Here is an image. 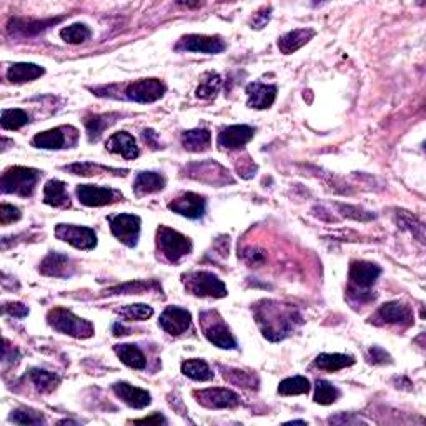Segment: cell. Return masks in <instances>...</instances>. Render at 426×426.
I'll return each mask as SVG.
<instances>
[{"instance_id":"cell-51","label":"cell","mask_w":426,"mask_h":426,"mask_svg":"<svg viewBox=\"0 0 426 426\" xmlns=\"http://www.w3.org/2000/svg\"><path fill=\"white\" fill-rule=\"evenodd\" d=\"M114 335L120 336V335H128V330L125 328L122 323H115L114 325Z\"/></svg>"},{"instance_id":"cell-33","label":"cell","mask_w":426,"mask_h":426,"mask_svg":"<svg viewBox=\"0 0 426 426\" xmlns=\"http://www.w3.org/2000/svg\"><path fill=\"white\" fill-rule=\"evenodd\" d=\"M182 373L194 381L213 380V371L210 370V366L204 360H197V358L182 363Z\"/></svg>"},{"instance_id":"cell-31","label":"cell","mask_w":426,"mask_h":426,"mask_svg":"<svg viewBox=\"0 0 426 426\" xmlns=\"http://www.w3.org/2000/svg\"><path fill=\"white\" fill-rule=\"evenodd\" d=\"M119 119V114H104V115H87L85 117V127H87L88 140L97 142L107 127H110Z\"/></svg>"},{"instance_id":"cell-46","label":"cell","mask_w":426,"mask_h":426,"mask_svg":"<svg viewBox=\"0 0 426 426\" xmlns=\"http://www.w3.org/2000/svg\"><path fill=\"white\" fill-rule=\"evenodd\" d=\"M270 12H272V7H263L262 11H258L257 13L253 15V19L250 24H252V29H263L268 24V20H270Z\"/></svg>"},{"instance_id":"cell-35","label":"cell","mask_w":426,"mask_h":426,"mask_svg":"<svg viewBox=\"0 0 426 426\" xmlns=\"http://www.w3.org/2000/svg\"><path fill=\"white\" fill-rule=\"evenodd\" d=\"M220 85H222L220 75L215 74V72H207V74L201 75L200 85L195 92L197 97L201 98V100H210V98H213L218 93Z\"/></svg>"},{"instance_id":"cell-18","label":"cell","mask_w":426,"mask_h":426,"mask_svg":"<svg viewBox=\"0 0 426 426\" xmlns=\"http://www.w3.org/2000/svg\"><path fill=\"white\" fill-rule=\"evenodd\" d=\"M159 325L172 336H180L190 328L192 315L190 312L180 307H167L160 315Z\"/></svg>"},{"instance_id":"cell-20","label":"cell","mask_w":426,"mask_h":426,"mask_svg":"<svg viewBox=\"0 0 426 426\" xmlns=\"http://www.w3.org/2000/svg\"><path fill=\"white\" fill-rule=\"evenodd\" d=\"M246 95H248V107L250 109L265 110L270 109L277 98V87L275 85H267L253 82L246 85Z\"/></svg>"},{"instance_id":"cell-45","label":"cell","mask_w":426,"mask_h":426,"mask_svg":"<svg viewBox=\"0 0 426 426\" xmlns=\"http://www.w3.org/2000/svg\"><path fill=\"white\" fill-rule=\"evenodd\" d=\"M368 361L373 365H385V363H392V357L381 347H371L368 352Z\"/></svg>"},{"instance_id":"cell-44","label":"cell","mask_w":426,"mask_h":426,"mask_svg":"<svg viewBox=\"0 0 426 426\" xmlns=\"http://www.w3.org/2000/svg\"><path fill=\"white\" fill-rule=\"evenodd\" d=\"M20 217H22L20 210L17 207H13V205H7V204L0 205V223H2V225H8V223L19 222Z\"/></svg>"},{"instance_id":"cell-13","label":"cell","mask_w":426,"mask_h":426,"mask_svg":"<svg viewBox=\"0 0 426 426\" xmlns=\"http://www.w3.org/2000/svg\"><path fill=\"white\" fill-rule=\"evenodd\" d=\"M77 199L85 207H105V205H112L115 201L122 200V194L114 190V188L107 187H97V185H79Z\"/></svg>"},{"instance_id":"cell-48","label":"cell","mask_w":426,"mask_h":426,"mask_svg":"<svg viewBox=\"0 0 426 426\" xmlns=\"http://www.w3.org/2000/svg\"><path fill=\"white\" fill-rule=\"evenodd\" d=\"M4 312L17 318H25L29 315V308L22 303H6L4 305Z\"/></svg>"},{"instance_id":"cell-15","label":"cell","mask_w":426,"mask_h":426,"mask_svg":"<svg viewBox=\"0 0 426 426\" xmlns=\"http://www.w3.org/2000/svg\"><path fill=\"white\" fill-rule=\"evenodd\" d=\"M72 127H55L46 132L37 133L32 138V145L37 149L44 150H60L67 149L69 145H74V140H69V137H77V130H72Z\"/></svg>"},{"instance_id":"cell-23","label":"cell","mask_w":426,"mask_h":426,"mask_svg":"<svg viewBox=\"0 0 426 426\" xmlns=\"http://www.w3.org/2000/svg\"><path fill=\"white\" fill-rule=\"evenodd\" d=\"M62 20V17L58 19H48V20H32V19H12L8 22V32L22 35V37H32L37 35L42 30H46L47 27L55 25Z\"/></svg>"},{"instance_id":"cell-1","label":"cell","mask_w":426,"mask_h":426,"mask_svg":"<svg viewBox=\"0 0 426 426\" xmlns=\"http://www.w3.org/2000/svg\"><path fill=\"white\" fill-rule=\"evenodd\" d=\"M253 315L263 336L270 342H280L302 323V317L288 305H281L273 300H262L255 305Z\"/></svg>"},{"instance_id":"cell-32","label":"cell","mask_w":426,"mask_h":426,"mask_svg":"<svg viewBox=\"0 0 426 426\" xmlns=\"http://www.w3.org/2000/svg\"><path fill=\"white\" fill-rule=\"evenodd\" d=\"M29 378L32 380L35 388L40 393H51L60 385V376L52 371L42 370V368H32L29 371Z\"/></svg>"},{"instance_id":"cell-8","label":"cell","mask_w":426,"mask_h":426,"mask_svg":"<svg viewBox=\"0 0 426 426\" xmlns=\"http://www.w3.org/2000/svg\"><path fill=\"white\" fill-rule=\"evenodd\" d=\"M167 92L165 84L159 79H140L128 84L125 88V98L137 104H154Z\"/></svg>"},{"instance_id":"cell-39","label":"cell","mask_w":426,"mask_h":426,"mask_svg":"<svg viewBox=\"0 0 426 426\" xmlns=\"http://www.w3.org/2000/svg\"><path fill=\"white\" fill-rule=\"evenodd\" d=\"M30 117L27 112L20 110V109H6L2 112V124L4 130H19L24 127V125L29 124Z\"/></svg>"},{"instance_id":"cell-43","label":"cell","mask_w":426,"mask_h":426,"mask_svg":"<svg viewBox=\"0 0 426 426\" xmlns=\"http://www.w3.org/2000/svg\"><path fill=\"white\" fill-rule=\"evenodd\" d=\"M11 421L17 425H44L46 418H44L42 413L30 410V408H19V410L12 411Z\"/></svg>"},{"instance_id":"cell-12","label":"cell","mask_w":426,"mask_h":426,"mask_svg":"<svg viewBox=\"0 0 426 426\" xmlns=\"http://www.w3.org/2000/svg\"><path fill=\"white\" fill-rule=\"evenodd\" d=\"M225 42L218 35H199L190 34L182 37L175 46L177 52H197V53H220L225 51Z\"/></svg>"},{"instance_id":"cell-26","label":"cell","mask_w":426,"mask_h":426,"mask_svg":"<svg viewBox=\"0 0 426 426\" xmlns=\"http://www.w3.org/2000/svg\"><path fill=\"white\" fill-rule=\"evenodd\" d=\"M182 145L187 152L200 154V152L208 150L212 145V133L207 128L188 130L182 133Z\"/></svg>"},{"instance_id":"cell-24","label":"cell","mask_w":426,"mask_h":426,"mask_svg":"<svg viewBox=\"0 0 426 426\" xmlns=\"http://www.w3.org/2000/svg\"><path fill=\"white\" fill-rule=\"evenodd\" d=\"M315 35L317 32L313 29H295L291 30V32L285 34L284 37H280V40H278V48H280V52L285 53V55H290V53L297 52L303 46H307Z\"/></svg>"},{"instance_id":"cell-30","label":"cell","mask_w":426,"mask_h":426,"mask_svg":"<svg viewBox=\"0 0 426 426\" xmlns=\"http://www.w3.org/2000/svg\"><path fill=\"white\" fill-rule=\"evenodd\" d=\"M352 365H355V358L350 355H342V353H321L315 360L317 368L325 371H340Z\"/></svg>"},{"instance_id":"cell-21","label":"cell","mask_w":426,"mask_h":426,"mask_svg":"<svg viewBox=\"0 0 426 426\" xmlns=\"http://www.w3.org/2000/svg\"><path fill=\"white\" fill-rule=\"evenodd\" d=\"M40 273L46 277L53 278H69L74 273V267H72L70 258L67 255L51 252L40 263Z\"/></svg>"},{"instance_id":"cell-19","label":"cell","mask_w":426,"mask_h":426,"mask_svg":"<svg viewBox=\"0 0 426 426\" xmlns=\"http://www.w3.org/2000/svg\"><path fill=\"white\" fill-rule=\"evenodd\" d=\"M114 393L117 394V398H120L125 405H128L130 408H135V410H143L152 403V397L147 390L132 387V385L125 383V381H119L115 383L114 387Z\"/></svg>"},{"instance_id":"cell-28","label":"cell","mask_w":426,"mask_h":426,"mask_svg":"<svg viewBox=\"0 0 426 426\" xmlns=\"http://www.w3.org/2000/svg\"><path fill=\"white\" fill-rule=\"evenodd\" d=\"M44 74H46V70L40 65L27 64V62H24V64H13L8 67L7 80L12 84H25L42 77Z\"/></svg>"},{"instance_id":"cell-49","label":"cell","mask_w":426,"mask_h":426,"mask_svg":"<svg viewBox=\"0 0 426 426\" xmlns=\"http://www.w3.org/2000/svg\"><path fill=\"white\" fill-rule=\"evenodd\" d=\"M142 137H143V140H145L147 145H150L152 149H154V150L159 149V133L154 132V130L145 128L142 132Z\"/></svg>"},{"instance_id":"cell-34","label":"cell","mask_w":426,"mask_h":426,"mask_svg":"<svg viewBox=\"0 0 426 426\" xmlns=\"http://www.w3.org/2000/svg\"><path fill=\"white\" fill-rule=\"evenodd\" d=\"M312 385L305 376H291L278 385V393L284 397H295V394H307L310 392Z\"/></svg>"},{"instance_id":"cell-17","label":"cell","mask_w":426,"mask_h":426,"mask_svg":"<svg viewBox=\"0 0 426 426\" xmlns=\"http://www.w3.org/2000/svg\"><path fill=\"white\" fill-rule=\"evenodd\" d=\"M168 208L172 210L173 213L182 215V217L197 220L205 215L207 200H205V197L194 194V192H187V194L177 197L173 201H170Z\"/></svg>"},{"instance_id":"cell-9","label":"cell","mask_w":426,"mask_h":426,"mask_svg":"<svg viewBox=\"0 0 426 426\" xmlns=\"http://www.w3.org/2000/svg\"><path fill=\"white\" fill-rule=\"evenodd\" d=\"M110 230L114 233L115 239H119L128 248H133L138 244V237H140V217L132 213H120L115 217L109 218Z\"/></svg>"},{"instance_id":"cell-5","label":"cell","mask_w":426,"mask_h":426,"mask_svg":"<svg viewBox=\"0 0 426 426\" xmlns=\"http://www.w3.org/2000/svg\"><path fill=\"white\" fill-rule=\"evenodd\" d=\"M157 248L167 262L177 263L192 252V241L180 232L161 225L157 230Z\"/></svg>"},{"instance_id":"cell-42","label":"cell","mask_w":426,"mask_h":426,"mask_svg":"<svg viewBox=\"0 0 426 426\" xmlns=\"http://www.w3.org/2000/svg\"><path fill=\"white\" fill-rule=\"evenodd\" d=\"M120 317H124L128 321H145L154 315V308L149 305L137 303V305H125L119 310Z\"/></svg>"},{"instance_id":"cell-37","label":"cell","mask_w":426,"mask_h":426,"mask_svg":"<svg viewBox=\"0 0 426 426\" xmlns=\"http://www.w3.org/2000/svg\"><path fill=\"white\" fill-rule=\"evenodd\" d=\"M223 370V378L230 381L232 385L237 387L248 388V390H257L258 387V378L253 373H246V371L235 370V368H222Z\"/></svg>"},{"instance_id":"cell-27","label":"cell","mask_w":426,"mask_h":426,"mask_svg":"<svg viewBox=\"0 0 426 426\" xmlns=\"http://www.w3.org/2000/svg\"><path fill=\"white\" fill-rule=\"evenodd\" d=\"M44 204L55 208L70 207V197L67 194V185L60 180H48L44 187Z\"/></svg>"},{"instance_id":"cell-38","label":"cell","mask_w":426,"mask_h":426,"mask_svg":"<svg viewBox=\"0 0 426 426\" xmlns=\"http://www.w3.org/2000/svg\"><path fill=\"white\" fill-rule=\"evenodd\" d=\"M340 394H342L340 390L328 383V381L318 380L315 383V397H313V400H315L318 405H331V403L338 400Z\"/></svg>"},{"instance_id":"cell-2","label":"cell","mask_w":426,"mask_h":426,"mask_svg":"<svg viewBox=\"0 0 426 426\" xmlns=\"http://www.w3.org/2000/svg\"><path fill=\"white\" fill-rule=\"evenodd\" d=\"M380 275L381 268L376 263L363 262V260L352 262V265H350L348 297L352 300H358L360 303L371 302L375 295H371L368 288L375 285Z\"/></svg>"},{"instance_id":"cell-40","label":"cell","mask_w":426,"mask_h":426,"mask_svg":"<svg viewBox=\"0 0 426 426\" xmlns=\"http://www.w3.org/2000/svg\"><path fill=\"white\" fill-rule=\"evenodd\" d=\"M159 288L157 281H130L105 291V295H140L143 291Z\"/></svg>"},{"instance_id":"cell-3","label":"cell","mask_w":426,"mask_h":426,"mask_svg":"<svg viewBox=\"0 0 426 426\" xmlns=\"http://www.w3.org/2000/svg\"><path fill=\"white\" fill-rule=\"evenodd\" d=\"M47 321L58 333L74 336V338L85 340L91 338V336L95 333V328H93L91 321L77 317L75 313H72L70 310L62 307L52 308V310L47 313Z\"/></svg>"},{"instance_id":"cell-41","label":"cell","mask_w":426,"mask_h":426,"mask_svg":"<svg viewBox=\"0 0 426 426\" xmlns=\"http://www.w3.org/2000/svg\"><path fill=\"white\" fill-rule=\"evenodd\" d=\"M91 35H92L91 29H88L85 24H74L60 30V37L64 39L67 44H72V46L84 44L85 40L91 39Z\"/></svg>"},{"instance_id":"cell-29","label":"cell","mask_w":426,"mask_h":426,"mask_svg":"<svg viewBox=\"0 0 426 426\" xmlns=\"http://www.w3.org/2000/svg\"><path fill=\"white\" fill-rule=\"evenodd\" d=\"M115 355L120 358L124 365L133 370H143L147 366V358L142 353V350L137 345H115L114 347Z\"/></svg>"},{"instance_id":"cell-36","label":"cell","mask_w":426,"mask_h":426,"mask_svg":"<svg viewBox=\"0 0 426 426\" xmlns=\"http://www.w3.org/2000/svg\"><path fill=\"white\" fill-rule=\"evenodd\" d=\"M67 172L80 175V177H91V175H104L107 172H112L115 175H127V170H117V168H107L97 164H72L65 167Z\"/></svg>"},{"instance_id":"cell-4","label":"cell","mask_w":426,"mask_h":426,"mask_svg":"<svg viewBox=\"0 0 426 426\" xmlns=\"http://www.w3.org/2000/svg\"><path fill=\"white\" fill-rule=\"evenodd\" d=\"M40 180V172L29 167H11L2 173V194L32 197Z\"/></svg>"},{"instance_id":"cell-11","label":"cell","mask_w":426,"mask_h":426,"mask_svg":"<svg viewBox=\"0 0 426 426\" xmlns=\"http://www.w3.org/2000/svg\"><path fill=\"white\" fill-rule=\"evenodd\" d=\"M195 400L201 406L208 410H232L240 405V397L227 388H207V390H195Z\"/></svg>"},{"instance_id":"cell-52","label":"cell","mask_w":426,"mask_h":426,"mask_svg":"<svg viewBox=\"0 0 426 426\" xmlns=\"http://www.w3.org/2000/svg\"><path fill=\"white\" fill-rule=\"evenodd\" d=\"M340 208L345 210V212H352V208L345 207V205H340ZM357 212H360V210H357ZM347 215H348V217H353V218H357V220H366V218H363L361 215H350V213H347Z\"/></svg>"},{"instance_id":"cell-6","label":"cell","mask_w":426,"mask_h":426,"mask_svg":"<svg viewBox=\"0 0 426 426\" xmlns=\"http://www.w3.org/2000/svg\"><path fill=\"white\" fill-rule=\"evenodd\" d=\"M183 285L188 293L200 298H225L228 290L225 284L212 272H192L183 275Z\"/></svg>"},{"instance_id":"cell-50","label":"cell","mask_w":426,"mask_h":426,"mask_svg":"<svg viewBox=\"0 0 426 426\" xmlns=\"http://www.w3.org/2000/svg\"><path fill=\"white\" fill-rule=\"evenodd\" d=\"M133 423H137V425H149V423H155V425H160V423H167V421H165V418L164 416H161L160 413H155V415H152V416H149V418H142V420H135L133 421Z\"/></svg>"},{"instance_id":"cell-10","label":"cell","mask_w":426,"mask_h":426,"mask_svg":"<svg viewBox=\"0 0 426 426\" xmlns=\"http://www.w3.org/2000/svg\"><path fill=\"white\" fill-rule=\"evenodd\" d=\"M55 237L77 250H92L97 246V235L92 228L60 223L55 227Z\"/></svg>"},{"instance_id":"cell-16","label":"cell","mask_w":426,"mask_h":426,"mask_svg":"<svg viewBox=\"0 0 426 426\" xmlns=\"http://www.w3.org/2000/svg\"><path fill=\"white\" fill-rule=\"evenodd\" d=\"M255 137V128L250 125H230L218 133L217 145L222 150H239Z\"/></svg>"},{"instance_id":"cell-25","label":"cell","mask_w":426,"mask_h":426,"mask_svg":"<svg viewBox=\"0 0 426 426\" xmlns=\"http://www.w3.org/2000/svg\"><path fill=\"white\" fill-rule=\"evenodd\" d=\"M165 188V177L157 172H140L133 182V192L137 197L157 194Z\"/></svg>"},{"instance_id":"cell-14","label":"cell","mask_w":426,"mask_h":426,"mask_svg":"<svg viewBox=\"0 0 426 426\" xmlns=\"http://www.w3.org/2000/svg\"><path fill=\"white\" fill-rule=\"evenodd\" d=\"M371 321L376 325H411L413 323V313L410 307L401 302H388L381 305Z\"/></svg>"},{"instance_id":"cell-22","label":"cell","mask_w":426,"mask_h":426,"mask_svg":"<svg viewBox=\"0 0 426 426\" xmlns=\"http://www.w3.org/2000/svg\"><path fill=\"white\" fill-rule=\"evenodd\" d=\"M107 150L110 154L120 155L125 160H135L140 150H138L135 138L127 132H117L107 140Z\"/></svg>"},{"instance_id":"cell-7","label":"cell","mask_w":426,"mask_h":426,"mask_svg":"<svg viewBox=\"0 0 426 426\" xmlns=\"http://www.w3.org/2000/svg\"><path fill=\"white\" fill-rule=\"evenodd\" d=\"M200 326L204 331L205 338L215 347L222 350H235L237 340L233 338L230 328L227 326L225 320L220 317L217 310H207L200 313Z\"/></svg>"},{"instance_id":"cell-47","label":"cell","mask_w":426,"mask_h":426,"mask_svg":"<svg viewBox=\"0 0 426 426\" xmlns=\"http://www.w3.org/2000/svg\"><path fill=\"white\" fill-rule=\"evenodd\" d=\"M244 258L248 265L257 267V265H262V263L265 262V253L260 252V250H257V248H246L244 253Z\"/></svg>"}]
</instances>
